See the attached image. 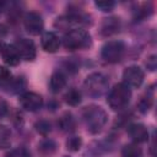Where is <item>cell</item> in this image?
I'll list each match as a JSON object with an SVG mask.
<instances>
[{
  "mask_svg": "<svg viewBox=\"0 0 157 157\" xmlns=\"http://www.w3.org/2000/svg\"><path fill=\"white\" fill-rule=\"evenodd\" d=\"M82 119L87 128V131H90L91 134H98L104 128L108 117L102 107L88 105L82 110Z\"/></svg>",
  "mask_w": 157,
  "mask_h": 157,
  "instance_id": "1",
  "label": "cell"
},
{
  "mask_svg": "<svg viewBox=\"0 0 157 157\" xmlns=\"http://www.w3.org/2000/svg\"><path fill=\"white\" fill-rule=\"evenodd\" d=\"M63 44L67 50H78L91 47L92 38L91 34L83 28H75L65 33L63 38Z\"/></svg>",
  "mask_w": 157,
  "mask_h": 157,
  "instance_id": "2",
  "label": "cell"
},
{
  "mask_svg": "<svg viewBox=\"0 0 157 157\" xmlns=\"http://www.w3.org/2000/svg\"><path fill=\"white\" fill-rule=\"evenodd\" d=\"M130 99H131V88H129L126 85L120 82L114 85L113 88H110L107 102L113 110H123L124 108L128 107Z\"/></svg>",
  "mask_w": 157,
  "mask_h": 157,
  "instance_id": "3",
  "label": "cell"
},
{
  "mask_svg": "<svg viewBox=\"0 0 157 157\" xmlns=\"http://www.w3.org/2000/svg\"><path fill=\"white\" fill-rule=\"evenodd\" d=\"M109 87L108 77L102 72H92L83 81V88L90 97H102Z\"/></svg>",
  "mask_w": 157,
  "mask_h": 157,
  "instance_id": "4",
  "label": "cell"
},
{
  "mask_svg": "<svg viewBox=\"0 0 157 157\" xmlns=\"http://www.w3.org/2000/svg\"><path fill=\"white\" fill-rule=\"evenodd\" d=\"M125 54V44L121 40H109L101 50V56L104 61L115 64L123 59Z\"/></svg>",
  "mask_w": 157,
  "mask_h": 157,
  "instance_id": "5",
  "label": "cell"
},
{
  "mask_svg": "<svg viewBox=\"0 0 157 157\" xmlns=\"http://www.w3.org/2000/svg\"><path fill=\"white\" fill-rule=\"evenodd\" d=\"M145 78L144 70L137 65L128 66L123 71V83L126 85L129 88H137L141 86Z\"/></svg>",
  "mask_w": 157,
  "mask_h": 157,
  "instance_id": "6",
  "label": "cell"
},
{
  "mask_svg": "<svg viewBox=\"0 0 157 157\" xmlns=\"http://www.w3.org/2000/svg\"><path fill=\"white\" fill-rule=\"evenodd\" d=\"M23 26L25 29L32 34V36H38L43 32L44 28V21L42 18V16L36 12V11H29L23 17Z\"/></svg>",
  "mask_w": 157,
  "mask_h": 157,
  "instance_id": "7",
  "label": "cell"
},
{
  "mask_svg": "<svg viewBox=\"0 0 157 157\" xmlns=\"http://www.w3.org/2000/svg\"><path fill=\"white\" fill-rule=\"evenodd\" d=\"M18 102H20L21 108L27 110V112H37L43 105L42 96L36 93V92H31V91L23 92L22 94H20Z\"/></svg>",
  "mask_w": 157,
  "mask_h": 157,
  "instance_id": "8",
  "label": "cell"
},
{
  "mask_svg": "<svg viewBox=\"0 0 157 157\" xmlns=\"http://www.w3.org/2000/svg\"><path fill=\"white\" fill-rule=\"evenodd\" d=\"M15 48L17 49L20 58L26 61H33L37 56V49L36 44L33 43L32 39L28 38H20L15 42Z\"/></svg>",
  "mask_w": 157,
  "mask_h": 157,
  "instance_id": "9",
  "label": "cell"
},
{
  "mask_svg": "<svg viewBox=\"0 0 157 157\" xmlns=\"http://www.w3.org/2000/svg\"><path fill=\"white\" fill-rule=\"evenodd\" d=\"M128 134L131 137V140L135 144H141V142H146L150 137V132L148 129L146 128V125L141 124V123H134L130 124L128 126Z\"/></svg>",
  "mask_w": 157,
  "mask_h": 157,
  "instance_id": "10",
  "label": "cell"
},
{
  "mask_svg": "<svg viewBox=\"0 0 157 157\" xmlns=\"http://www.w3.org/2000/svg\"><path fill=\"white\" fill-rule=\"evenodd\" d=\"M40 45L47 53H55L60 47V39L54 32H45L42 36Z\"/></svg>",
  "mask_w": 157,
  "mask_h": 157,
  "instance_id": "11",
  "label": "cell"
},
{
  "mask_svg": "<svg viewBox=\"0 0 157 157\" xmlns=\"http://www.w3.org/2000/svg\"><path fill=\"white\" fill-rule=\"evenodd\" d=\"M120 20L118 17H107L101 23V34L103 37H109L120 31Z\"/></svg>",
  "mask_w": 157,
  "mask_h": 157,
  "instance_id": "12",
  "label": "cell"
},
{
  "mask_svg": "<svg viewBox=\"0 0 157 157\" xmlns=\"http://www.w3.org/2000/svg\"><path fill=\"white\" fill-rule=\"evenodd\" d=\"M1 56L5 64H7L9 66H16L20 64V60H21L20 54L13 44H4L1 50Z\"/></svg>",
  "mask_w": 157,
  "mask_h": 157,
  "instance_id": "13",
  "label": "cell"
},
{
  "mask_svg": "<svg viewBox=\"0 0 157 157\" xmlns=\"http://www.w3.org/2000/svg\"><path fill=\"white\" fill-rule=\"evenodd\" d=\"M27 86V81L23 76H16V77H11L10 81L4 86L6 88V91L11 94H18V93H23Z\"/></svg>",
  "mask_w": 157,
  "mask_h": 157,
  "instance_id": "14",
  "label": "cell"
},
{
  "mask_svg": "<svg viewBox=\"0 0 157 157\" xmlns=\"http://www.w3.org/2000/svg\"><path fill=\"white\" fill-rule=\"evenodd\" d=\"M66 86V76L63 71L58 70V71H54L52 75H50V78H49V88L53 93H59L64 87Z\"/></svg>",
  "mask_w": 157,
  "mask_h": 157,
  "instance_id": "15",
  "label": "cell"
},
{
  "mask_svg": "<svg viewBox=\"0 0 157 157\" xmlns=\"http://www.w3.org/2000/svg\"><path fill=\"white\" fill-rule=\"evenodd\" d=\"M58 126L60 128L61 131L65 132H71L75 130L76 126V120L74 118V115L71 113H65L60 117V119L58 120Z\"/></svg>",
  "mask_w": 157,
  "mask_h": 157,
  "instance_id": "16",
  "label": "cell"
},
{
  "mask_svg": "<svg viewBox=\"0 0 157 157\" xmlns=\"http://www.w3.org/2000/svg\"><path fill=\"white\" fill-rule=\"evenodd\" d=\"M64 99H65V102H66L69 105L76 107V105H78V104L81 103V101H82V94H81V92H80L77 88H70V90L65 93Z\"/></svg>",
  "mask_w": 157,
  "mask_h": 157,
  "instance_id": "17",
  "label": "cell"
},
{
  "mask_svg": "<svg viewBox=\"0 0 157 157\" xmlns=\"http://www.w3.org/2000/svg\"><path fill=\"white\" fill-rule=\"evenodd\" d=\"M56 147H58L56 142L54 140H52V139H44L38 145V150L43 155H52V153H54L56 151Z\"/></svg>",
  "mask_w": 157,
  "mask_h": 157,
  "instance_id": "18",
  "label": "cell"
},
{
  "mask_svg": "<svg viewBox=\"0 0 157 157\" xmlns=\"http://www.w3.org/2000/svg\"><path fill=\"white\" fill-rule=\"evenodd\" d=\"M121 157H142V151L137 144H129L123 148Z\"/></svg>",
  "mask_w": 157,
  "mask_h": 157,
  "instance_id": "19",
  "label": "cell"
},
{
  "mask_svg": "<svg viewBox=\"0 0 157 157\" xmlns=\"http://www.w3.org/2000/svg\"><path fill=\"white\" fill-rule=\"evenodd\" d=\"M11 144V130L6 125H0V148L9 147Z\"/></svg>",
  "mask_w": 157,
  "mask_h": 157,
  "instance_id": "20",
  "label": "cell"
},
{
  "mask_svg": "<svg viewBox=\"0 0 157 157\" xmlns=\"http://www.w3.org/2000/svg\"><path fill=\"white\" fill-rule=\"evenodd\" d=\"M34 128H36L37 132L40 134V135H43V136L48 135V134L52 131V124H50L48 120H45V119L38 120V121L34 124Z\"/></svg>",
  "mask_w": 157,
  "mask_h": 157,
  "instance_id": "21",
  "label": "cell"
},
{
  "mask_svg": "<svg viewBox=\"0 0 157 157\" xmlns=\"http://www.w3.org/2000/svg\"><path fill=\"white\" fill-rule=\"evenodd\" d=\"M82 146V139L80 136H70L66 140V148L71 152H76Z\"/></svg>",
  "mask_w": 157,
  "mask_h": 157,
  "instance_id": "22",
  "label": "cell"
},
{
  "mask_svg": "<svg viewBox=\"0 0 157 157\" xmlns=\"http://www.w3.org/2000/svg\"><path fill=\"white\" fill-rule=\"evenodd\" d=\"M5 157H32L31 152L26 147H16L11 151H9Z\"/></svg>",
  "mask_w": 157,
  "mask_h": 157,
  "instance_id": "23",
  "label": "cell"
},
{
  "mask_svg": "<svg viewBox=\"0 0 157 157\" xmlns=\"http://www.w3.org/2000/svg\"><path fill=\"white\" fill-rule=\"evenodd\" d=\"M151 107H152V98H151L150 96L142 97V98L139 101V103H137V109H139L141 113H144V114L147 113Z\"/></svg>",
  "mask_w": 157,
  "mask_h": 157,
  "instance_id": "24",
  "label": "cell"
},
{
  "mask_svg": "<svg viewBox=\"0 0 157 157\" xmlns=\"http://www.w3.org/2000/svg\"><path fill=\"white\" fill-rule=\"evenodd\" d=\"M94 6L97 9H99L101 11L103 12H109L114 9L115 6V2L114 1H110V0H105V1H96L94 2Z\"/></svg>",
  "mask_w": 157,
  "mask_h": 157,
  "instance_id": "25",
  "label": "cell"
},
{
  "mask_svg": "<svg viewBox=\"0 0 157 157\" xmlns=\"http://www.w3.org/2000/svg\"><path fill=\"white\" fill-rule=\"evenodd\" d=\"M11 78V71L6 66H0V85L5 86Z\"/></svg>",
  "mask_w": 157,
  "mask_h": 157,
  "instance_id": "26",
  "label": "cell"
},
{
  "mask_svg": "<svg viewBox=\"0 0 157 157\" xmlns=\"http://www.w3.org/2000/svg\"><path fill=\"white\" fill-rule=\"evenodd\" d=\"M146 66H147V69L151 70V71H153V70L156 69V55H151V56L147 59Z\"/></svg>",
  "mask_w": 157,
  "mask_h": 157,
  "instance_id": "27",
  "label": "cell"
},
{
  "mask_svg": "<svg viewBox=\"0 0 157 157\" xmlns=\"http://www.w3.org/2000/svg\"><path fill=\"white\" fill-rule=\"evenodd\" d=\"M7 33H9V28H7V26L4 25V23H0V39L5 38V37L7 36Z\"/></svg>",
  "mask_w": 157,
  "mask_h": 157,
  "instance_id": "28",
  "label": "cell"
},
{
  "mask_svg": "<svg viewBox=\"0 0 157 157\" xmlns=\"http://www.w3.org/2000/svg\"><path fill=\"white\" fill-rule=\"evenodd\" d=\"M6 113H7V105L5 102L0 101V118H2Z\"/></svg>",
  "mask_w": 157,
  "mask_h": 157,
  "instance_id": "29",
  "label": "cell"
},
{
  "mask_svg": "<svg viewBox=\"0 0 157 157\" xmlns=\"http://www.w3.org/2000/svg\"><path fill=\"white\" fill-rule=\"evenodd\" d=\"M2 47H4V44H2V43H0V54H1V50H2Z\"/></svg>",
  "mask_w": 157,
  "mask_h": 157,
  "instance_id": "30",
  "label": "cell"
}]
</instances>
